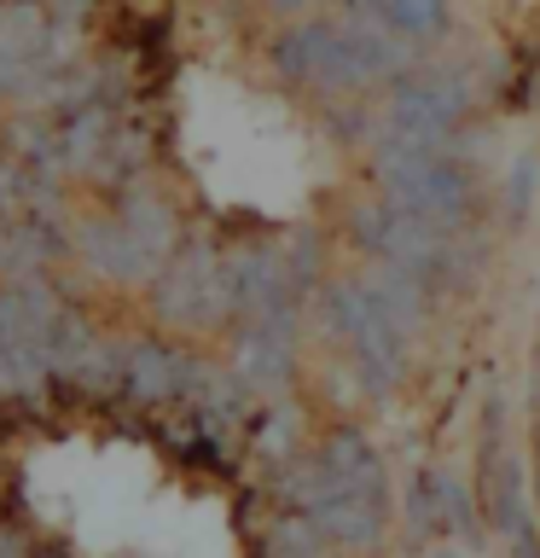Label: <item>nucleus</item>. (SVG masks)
Here are the masks:
<instances>
[{
    "label": "nucleus",
    "mask_w": 540,
    "mask_h": 558,
    "mask_svg": "<svg viewBox=\"0 0 540 558\" xmlns=\"http://www.w3.org/2000/svg\"><path fill=\"white\" fill-rule=\"evenodd\" d=\"M383 198L401 204L407 216L442 227V233H470L477 209V181L453 151H407V157H378Z\"/></svg>",
    "instance_id": "nucleus-1"
},
{
    "label": "nucleus",
    "mask_w": 540,
    "mask_h": 558,
    "mask_svg": "<svg viewBox=\"0 0 540 558\" xmlns=\"http://www.w3.org/2000/svg\"><path fill=\"white\" fill-rule=\"evenodd\" d=\"M360 291L407 343L430 326V279H418L413 268H401V262H372V268L360 274Z\"/></svg>",
    "instance_id": "nucleus-2"
},
{
    "label": "nucleus",
    "mask_w": 540,
    "mask_h": 558,
    "mask_svg": "<svg viewBox=\"0 0 540 558\" xmlns=\"http://www.w3.org/2000/svg\"><path fill=\"white\" fill-rule=\"evenodd\" d=\"M320 471H326V483H331V495H348V488H390V471H383V453L366 442V430L360 425H338V430H326V442H320Z\"/></svg>",
    "instance_id": "nucleus-3"
},
{
    "label": "nucleus",
    "mask_w": 540,
    "mask_h": 558,
    "mask_svg": "<svg viewBox=\"0 0 540 558\" xmlns=\"http://www.w3.org/2000/svg\"><path fill=\"white\" fill-rule=\"evenodd\" d=\"M383 17H390V29H401L413 47H435L453 29V0H395Z\"/></svg>",
    "instance_id": "nucleus-4"
},
{
    "label": "nucleus",
    "mask_w": 540,
    "mask_h": 558,
    "mask_svg": "<svg viewBox=\"0 0 540 558\" xmlns=\"http://www.w3.org/2000/svg\"><path fill=\"white\" fill-rule=\"evenodd\" d=\"M435 477V500H442V523L459 541H470L482 530V488H470L459 471H430Z\"/></svg>",
    "instance_id": "nucleus-5"
},
{
    "label": "nucleus",
    "mask_w": 540,
    "mask_h": 558,
    "mask_svg": "<svg viewBox=\"0 0 540 558\" xmlns=\"http://www.w3.org/2000/svg\"><path fill=\"white\" fill-rule=\"evenodd\" d=\"M128 384L139 396H174L181 390V361L169 355V349H157V343H139L134 349V361H128Z\"/></svg>",
    "instance_id": "nucleus-6"
},
{
    "label": "nucleus",
    "mask_w": 540,
    "mask_h": 558,
    "mask_svg": "<svg viewBox=\"0 0 540 558\" xmlns=\"http://www.w3.org/2000/svg\"><path fill=\"white\" fill-rule=\"evenodd\" d=\"M535 192H540V163L535 157H517L512 174H505V221H529V209H535Z\"/></svg>",
    "instance_id": "nucleus-7"
},
{
    "label": "nucleus",
    "mask_w": 540,
    "mask_h": 558,
    "mask_svg": "<svg viewBox=\"0 0 540 558\" xmlns=\"http://www.w3.org/2000/svg\"><path fill=\"white\" fill-rule=\"evenodd\" d=\"M338 7H343V17H383L395 0H338Z\"/></svg>",
    "instance_id": "nucleus-8"
},
{
    "label": "nucleus",
    "mask_w": 540,
    "mask_h": 558,
    "mask_svg": "<svg viewBox=\"0 0 540 558\" xmlns=\"http://www.w3.org/2000/svg\"><path fill=\"white\" fill-rule=\"evenodd\" d=\"M279 12H308V7H320V0H273Z\"/></svg>",
    "instance_id": "nucleus-9"
},
{
    "label": "nucleus",
    "mask_w": 540,
    "mask_h": 558,
    "mask_svg": "<svg viewBox=\"0 0 540 558\" xmlns=\"http://www.w3.org/2000/svg\"><path fill=\"white\" fill-rule=\"evenodd\" d=\"M425 558H459V553H453V547H435V553H425Z\"/></svg>",
    "instance_id": "nucleus-10"
}]
</instances>
